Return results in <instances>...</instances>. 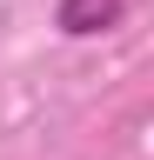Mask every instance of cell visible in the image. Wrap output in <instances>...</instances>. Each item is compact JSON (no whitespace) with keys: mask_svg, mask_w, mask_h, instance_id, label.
I'll use <instances>...</instances> for the list:
<instances>
[{"mask_svg":"<svg viewBox=\"0 0 154 160\" xmlns=\"http://www.w3.org/2000/svg\"><path fill=\"white\" fill-rule=\"evenodd\" d=\"M54 27L67 40L107 33V27H121V0H61V7H54Z\"/></svg>","mask_w":154,"mask_h":160,"instance_id":"6da1fadb","label":"cell"}]
</instances>
